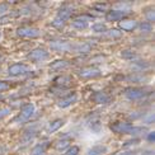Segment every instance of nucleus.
Returning <instances> with one entry per match:
<instances>
[{"instance_id": "f704fd0d", "label": "nucleus", "mask_w": 155, "mask_h": 155, "mask_svg": "<svg viewBox=\"0 0 155 155\" xmlns=\"http://www.w3.org/2000/svg\"><path fill=\"white\" fill-rule=\"evenodd\" d=\"M2 97H3V95H2V94H0V98H2Z\"/></svg>"}, {"instance_id": "f03ea898", "label": "nucleus", "mask_w": 155, "mask_h": 155, "mask_svg": "<svg viewBox=\"0 0 155 155\" xmlns=\"http://www.w3.org/2000/svg\"><path fill=\"white\" fill-rule=\"evenodd\" d=\"M35 113V104H32V103H28V104H25L23 108H22V111L21 113H19L17 117L13 120V122L14 124H23V122L25 121H28L32 116H33Z\"/></svg>"}, {"instance_id": "4468645a", "label": "nucleus", "mask_w": 155, "mask_h": 155, "mask_svg": "<svg viewBox=\"0 0 155 155\" xmlns=\"http://www.w3.org/2000/svg\"><path fill=\"white\" fill-rule=\"evenodd\" d=\"M108 153V147L106 145H95L87 151V155H104Z\"/></svg>"}, {"instance_id": "7ed1b4c3", "label": "nucleus", "mask_w": 155, "mask_h": 155, "mask_svg": "<svg viewBox=\"0 0 155 155\" xmlns=\"http://www.w3.org/2000/svg\"><path fill=\"white\" fill-rule=\"evenodd\" d=\"M134 125H131L130 122H125V121H118V122H114V124L111 125V130L116 134H120V135H124V134H130L132 130Z\"/></svg>"}, {"instance_id": "c85d7f7f", "label": "nucleus", "mask_w": 155, "mask_h": 155, "mask_svg": "<svg viewBox=\"0 0 155 155\" xmlns=\"http://www.w3.org/2000/svg\"><path fill=\"white\" fill-rule=\"evenodd\" d=\"M10 88V85L6 81H2L0 80V90H2V92H4V90H8Z\"/></svg>"}, {"instance_id": "ddd939ff", "label": "nucleus", "mask_w": 155, "mask_h": 155, "mask_svg": "<svg viewBox=\"0 0 155 155\" xmlns=\"http://www.w3.org/2000/svg\"><path fill=\"white\" fill-rule=\"evenodd\" d=\"M93 102L97 103V104H107V103L109 102V97L108 94L103 93V92H97L93 94Z\"/></svg>"}, {"instance_id": "39448f33", "label": "nucleus", "mask_w": 155, "mask_h": 155, "mask_svg": "<svg viewBox=\"0 0 155 155\" xmlns=\"http://www.w3.org/2000/svg\"><path fill=\"white\" fill-rule=\"evenodd\" d=\"M125 95L130 101H139L146 95V92L143 88H127L125 89Z\"/></svg>"}, {"instance_id": "412c9836", "label": "nucleus", "mask_w": 155, "mask_h": 155, "mask_svg": "<svg viewBox=\"0 0 155 155\" xmlns=\"http://www.w3.org/2000/svg\"><path fill=\"white\" fill-rule=\"evenodd\" d=\"M55 83L57 84V85H68V84L71 83V78H69V76H59L55 80Z\"/></svg>"}, {"instance_id": "bb28decb", "label": "nucleus", "mask_w": 155, "mask_h": 155, "mask_svg": "<svg viewBox=\"0 0 155 155\" xmlns=\"http://www.w3.org/2000/svg\"><path fill=\"white\" fill-rule=\"evenodd\" d=\"M79 146H71L64 155H79Z\"/></svg>"}, {"instance_id": "72a5a7b5", "label": "nucleus", "mask_w": 155, "mask_h": 155, "mask_svg": "<svg viewBox=\"0 0 155 155\" xmlns=\"http://www.w3.org/2000/svg\"><path fill=\"white\" fill-rule=\"evenodd\" d=\"M5 10H6V5H0V12H2L0 14H3V12H5Z\"/></svg>"}, {"instance_id": "a211bd4d", "label": "nucleus", "mask_w": 155, "mask_h": 155, "mask_svg": "<svg viewBox=\"0 0 155 155\" xmlns=\"http://www.w3.org/2000/svg\"><path fill=\"white\" fill-rule=\"evenodd\" d=\"M69 66V62L65 60H56L51 64V69L52 70H62V69H66Z\"/></svg>"}, {"instance_id": "cd10ccee", "label": "nucleus", "mask_w": 155, "mask_h": 155, "mask_svg": "<svg viewBox=\"0 0 155 155\" xmlns=\"http://www.w3.org/2000/svg\"><path fill=\"white\" fill-rule=\"evenodd\" d=\"M10 113V109L9 108H3V109H0V120L4 118L5 116H8Z\"/></svg>"}, {"instance_id": "b1692460", "label": "nucleus", "mask_w": 155, "mask_h": 155, "mask_svg": "<svg viewBox=\"0 0 155 155\" xmlns=\"http://www.w3.org/2000/svg\"><path fill=\"white\" fill-rule=\"evenodd\" d=\"M90 128L94 131V132H99L101 128H102V125H101V121L99 120H95L90 124Z\"/></svg>"}, {"instance_id": "9b49d317", "label": "nucleus", "mask_w": 155, "mask_h": 155, "mask_svg": "<svg viewBox=\"0 0 155 155\" xmlns=\"http://www.w3.org/2000/svg\"><path fill=\"white\" fill-rule=\"evenodd\" d=\"M27 71H28V66L24 65V64H14V65H12L9 68V74L13 76L25 74Z\"/></svg>"}, {"instance_id": "a878e982", "label": "nucleus", "mask_w": 155, "mask_h": 155, "mask_svg": "<svg viewBox=\"0 0 155 155\" xmlns=\"http://www.w3.org/2000/svg\"><path fill=\"white\" fill-rule=\"evenodd\" d=\"M122 57L128 59V60L135 59V52H132V51H130V50H125V51H122Z\"/></svg>"}, {"instance_id": "20e7f679", "label": "nucleus", "mask_w": 155, "mask_h": 155, "mask_svg": "<svg viewBox=\"0 0 155 155\" xmlns=\"http://www.w3.org/2000/svg\"><path fill=\"white\" fill-rule=\"evenodd\" d=\"M27 57H28V60H31V61L40 62V61H46L50 57V54L43 48H35L28 54Z\"/></svg>"}, {"instance_id": "6ab92c4d", "label": "nucleus", "mask_w": 155, "mask_h": 155, "mask_svg": "<svg viewBox=\"0 0 155 155\" xmlns=\"http://www.w3.org/2000/svg\"><path fill=\"white\" fill-rule=\"evenodd\" d=\"M103 36H104L106 38H113V40H117V38H121V37H122V33H121L118 29L113 28V29H108V31H106Z\"/></svg>"}, {"instance_id": "7c9ffc66", "label": "nucleus", "mask_w": 155, "mask_h": 155, "mask_svg": "<svg viewBox=\"0 0 155 155\" xmlns=\"http://www.w3.org/2000/svg\"><path fill=\"white\" fill-rule=\"evenodd\" d=\"M146 17H147V19H149L150 22H154L155 21V14H154V12H149L146 14Z\"/></svg>"}, {"instance_id": "393cba45", "label": "nucleus", "mask_w": 155, "mask_h": 155, "mask_svg": "<svg viewBox=\"0 0 155 155\" xmlns=\"http://www.w3.org/2000/svg\"><path fill=\"white\" fill-rule=\"evenodd\" d=\"M139 28L143 31V32H150L151 31V23H149V22H145V23H141L140 25H139Z\"/></svg>"}, {"instance_id": "473e14b6", "label": "nucleus", "mask_w": 155, "mask_h": 155, "mask_svg": "<svg viewBox=\"0 0 155 155\" xmlns=\"http://www.w3.org/2000/svg\"><path fill=\"white\" fill-rule=\"evenodd\" d=\"M116 155H132V151H122V153H117Z\"/></svg>"}, {"instance_id": "aec40b11", "label": "nucleus", "mask_w": 155, "mask_h": 155, "mask_svg": "<svg viewBox=\"0 0 155 155\" xmlns=\"http://www.w3.org/2000/svg\"><path fill=\"white\" fill-rule=\"evenodd\" d=\"M70 143H71V140L70 139H61V140H59V141H56L55 143V147L57 150L66 149V147L70 145Z\"/></svg>"}, {"instance_id": "f8f14e48", "label": "nucleus", "mask_w": 155, "mask_h": 155, "mask_svg": "<svg viewBox=\"0 0 155 155\" xmlns=\"http://www.w3.org/2000/svg\"><path fill=\"white\" fill-rule=\"evenodd\" d=\"M51 48L52 50H56V51H70L73 48L71 43L69 42H65V41H52L51 42Z\"/></svg>"}, {"instance_id": "4be33fe9", "label": "nucleus", "mask_w": 155, "mask_h": 155, "mask_svg": "<svg viewBox=\"0 0 155 155\" xmlns=\"http://www.w3.org/2000/svg\"><path fill=\"white\" fill-rule=\"evenodd\" d=\"M93 31L94 32H97V33H104V32L107 31V27L103 23H95V24H93Z\"/></svg>"}, {"instance_id": "5701e85b", "label": "nucleus", "mask_w": 155, "mask_h": 155, "mask_svg": "<svg viewBox=\"0 0 155 155\" xmlns=\"http://www.w3.org/2000/svg\"><path fill=\"white\" fill-rule=\"evenodd\" d=\"M145 131H146V128H144V127H132L131 132L128 135H131V136H140V135H143Z\"/></svg>"}, {"instance_id": "2f4dec72", "label": "nucleus", "mask_w": 155, "mask_h": 155, "mask_svg": "<svg viewBox=\"0 0 155 155\" xmlns=\"http://www.w3.org/2000/svg\"><path fill=\"white\" fill-rule=\"evenodd\" d=\"M130 144H139V140L136 139V140H131V141H127V143H125V144H124V146H128Z\"/></svg>"}, {"instance_id": "1a4fd4ad", "label": "nucleus", "mask_w": 155, "mask_h": 155, "mask_svg": "<svg viewBox=\"0 0 155 155\" xmlns=\"http://www.w3.org/2000/svg\"><path fill=\"white\" fill-rule=\"evenodd\" d=\"M125 17V12L124 10H118V9H113L111 12L107 13L106 19L108 22H121Z\"/></svg>"}, {"instance_id": "0eeeda50", "label": "nucleus", "mask_w": 155, "mask_h": 155, "mask_svg": "<svg viewBox=\"0 0 155 155\" xmlns=\"http://www.w3.org/2000/svg\"><path fill=\"white\" fill-rule=\"evenodd\" d=\"M79 75L84 79H90V78H95L101 75V70L98 68H84L79 71Z\"/></svg>"}, {"instance_id": "f3484780", "label": "nucleus", "mask_w": 155, "mask_h": 155, "mask_svg": "<svg viewBox=\"0 0 155 155\" xmlns=\"http://www.w3.org/2000/svg\"><path fill=\"white\" fill-rule=\"evenodd\" d=\"M62 125H64V120H55V121H52L51 124L48 125V128H47V131L50 132V134H52V132H56L59 128H61L62 127Z\"/></svg>"}, {"instance_id": "423d86ee", "label": "nucleus", "mask_w": 155, "mask_h": 155, "mask_svg": "<svg viewBox=\"0 0 155 155\" xmlns=\"http://www.w3.org/2000/svg\"><path fill=\"white\" fill-rule=\"evenodd\" d=\"M17 35L27 38H37L41 36V31L35 27H22L17 29Z\"/></svg>"}, {"instance_id": "dca6fc26", "label": "nucleus", "mask_w": 155, "mask_h": 155, "mask_svg": "<svg viewBox=\"0 0 155 155\" xmlns=\"http://www.w3.org/2000/svg\"><path fill=\"white\" fill-rule=\"evenodd\" d=\"M48 147V143H42V144H38L36 145L33 149L31 151V155H43L46 149Z\"/></svg>"}, {"instance_id": "6e6552de", "label": "nucleus", "mask_w": 155, "mask_h": 155, "mask_svg": "<svg viewBox=\"0 0 155 155\" xmlns=\"http://www.w3.org/2000/svg\"><path fill=\"white\" fill-rule=\"evenodd\" d=\"M76 101H78L76 93H71V94H69L66 97H64V98H61L59 102H57V106H59L60 108H68L69 106L74 104Z\"/></svg>"}, {"instance_id": "c756f323", "label": "nucleus", "mask_w": 155, "mask_h": 155, "mask_svg": "<svg viewBox=\"0 0 155 155\" xmlns=\"http://www.w3.org/2000/svg\"><path fill=\"white\" fill-rule=\"evenodd\" d=\"M146 139H147V141H150V143H154L155 141V132H149Z\"/></svg>"}, {"instance_id": "9d476101", "label": "nucleus", "mask_w": 155, "mask_h": 155, "mask_svg": "<svg viewBox=\"0 0 155 155\" xmlns=\"http://www.w3.org/2000/svg\"><path fill=\"white\" fill-rule=\"evenodd\" d=\"M88 19H90V17H87V15H80V17H78V18H75L74 21H73V23H71V25L74 28H76V29H80V31H83V29H85V28H88Z\"/></svg>"}, {"instance_id": "f257e3e1", "label": "nucleus", "mask_w": 155, "mask_h": 155, "mask_svg": "<svg viewBox=\"0 0 155 155\" xmlns=\"http://www.w3.org/2000/svg\"><path fill=\"white\" fill-rule=\"evenodd\" d=\"M71 13H73V8L71 6H64V8H61L59 10V13H57L56 18L52 21V25L56 28H60L64 25V23H65L68 19L71 17Z\"/></svg>"}, {"instance_id": "2eb2a0df", "label": "nucleus", "mask_w": 155, "mask_h": 155, "mask_svg": "<svg viewBox=\"0 0 155 155\" xmlns=\"http://www.w3.org/2000/svg\"><path fill=\"white\" fill-rule=\"evenodd\" d=\"M120 27L124 31H134L137 27V22L132 21V19H122L120 22Z\"/></svg>"}]
</instances>
